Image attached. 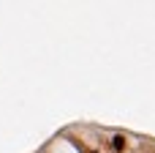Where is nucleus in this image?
Returning <instances> with one entry per match:
<instances>
[{
    "label": "nucleus",
    "instance_id": "f257e3e1",
    "mask_svg": "<svg viewBox=\"0 0 155 153\" xmlns=\"http://www.w3.org/2000/svg\"><path fill=\"white\" fill-rule=\"evenodd\" d=\"M52 153H76L71 145H65V142H57L54 148H52Z\"/></svg>",
    "mask_w": 155,
    "mask_h": 153
}]
</instances>
